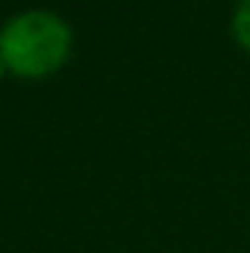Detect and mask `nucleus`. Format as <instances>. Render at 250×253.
Instances as JSON below:
<instances>
[{
	"label": "nucleus",
	"instance_id": "obj_1",
	"mask_svg": "<svg viewBox=\"0 0 250 253\" xmlns=\"http://www.w3.org/2000/svg\"><path fill=\"white\" fill-rule=\"evenodd\" d=\"M71 30L50 12H24L0 33V56L21 77H44L68 56Z\"/></svg>",
	"mask_w": 250,
	"mask_h": 253
},
{
	"label": "nucleus",
	"instance_id": "obj_2",
	"mask_svg": "<svg viewBox=\"0 0 250 253\" xmlns=\"http://www.w3.org/2000/svg\"><path fill=\"white\" fill-rule=\"evenodd\" d=\"M233 39L250 50V0H239L233 12Z\"/></svg>",
	"mask_w": 250,
	"mask_h": 253
},
{
	"label": "nucleus",
	"instance_id": "obj_3",
	"mask_svg": "<svg viewBox=\"0 0 250 253\" xmlns=\"http://www.w3.org/2000/svg\"><path fill=\"white\" fill-rule=\"evenodd\" d=\"M3 68H6V62H3V56H0V77H3Z\"/></svg>",
	"mask_w": 250,
	"mask_h": 253
}]
</instances>
